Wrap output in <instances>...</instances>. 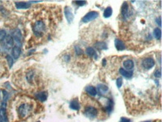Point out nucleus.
Segmentation results:
<instances>
[{"label":"nucleus","instance_id":"f257e3e1","mask_svg":"<svg viewBox=\"0 0 162 122\" xmlns=\"http://www.w3.org/2000/svg\"><path fill=\"white\" fill-rule=\"evenodd\" d=\"M46 31V25L44 22L41 20H38L34 23L33 26V32L34 34L38 37H41L44 34Z\"/></svg>","mask_w":162,"mask_h":122},{"label":"nucleus","instance_id":"f03ea898","mask_svg":"<svg viewBox=\"0 0 162 122\" xmlns=\"http://www.w3.org/2000/svg\"><path fill=\"white\" fill-rule=\"evenodd\" d=\"M84 114L86 117L89 119H94L98 115V110L94 106H87L85 107Z\"/></svg>","mask_w":162,"mask_h":122},{"label":"nucleus","instance_id":"7ed1b4c3","mask_svg":"<svg viewBox=\"0 0 162 122\" xmlns=\"http://www.w3.org/2000/svg\"><path fill=\"white\" fill-rule=\"evenodd\" d=\"M31 106L29 104L23 103L21 104L18 108V114L20 118H25L27 116L29 112H30Z\"/></svg>","mask_w":162,"mask_h":122},{"label":"nucleus","instance_id":"20e7f679","mask_svg":"<svg viewBox=\"0 0 162 122\" xmlns=\"http://www.w3.org/2000/svg\"><path fill=\"white\" fill-rule=\"evenodd\" d=\"M98 17H99V13L96 12V11H90V12H88L87 14L83 17L81 21L86 23L96 20Z\"/></svg>","mask_w":162,"mask_h":122},{"label":"nucleus","instance_id":"39448f33","mask_svg":"<svg viewBox=\"0 0 162 122\" xmlns=\"http://www.w3.org/2000/svg\"><path fill=\"white\" fill-rule=\"evenodd\" d=\"M155 66V61L152 58H146L142 61V67L146 70H150Z\"/></svg>","mask_w":162,"mask_h":122},{"label":"nucleus","instance_id":"423d86ee","mask_svg":"<svg viewBox=\"0 0 162 122\" xmlns=\"http://www.w3.org/2000/svg\"><path fill=\"white\" fill-rule=\"evenodd\" d=\"M121 14H122V19L124 20H127L129 17V6L126 2H123L121 9Z\"/></svg>","mask_w":162,"mask_h":122},{"label":"nucleus","instance_id":"0eeeda50","mask_svg":"<svg viewBox=\"0 0 162 122\" xmlns=\"http://www.w3.org/2000/svg\"><path fill=\"white\" fill-rule=\"evenodd\" d=\"M64 15L66 19L67 20V22L69 23H71L74 20V14L72 13V8L70 7H65L64 8Z\"/></svg>","mask_w":162,"mask_h":122},{"label":"nucleus","instance_id":"6e6552de","mask_svg":"<svg viewBox=\"0 0 162 122\" xmlns=\"http://www.w3.org/2000/svg\"><path fill=\"white\" fill-rule=\"evenodd\" d=\"M11 36H12L13 39L16 41V43H19V44H21L22 38H22V34L20 29H14V30L12 32V33H11Z\"/></svg>","mask_w":162,"mask_h":122},{"label":"nucleus","instance_id":"1a4fd4ad","mask_svg":"<svg viewBox=\"0 0 162 122\" xmlns=\"http://www.w3.org/2000/svg\"><path fill=\"white\" fill-rule=\"evenodd\" d=\"M114 44H115V47L118 51H123L126 50V45H125L124 42L121 41L120 39H115L114 41Z\"/></svg>","mask_w":162,"mask_h":122},{"label":"nucleus","instance_id":"9d476101","mask_svg":"<svg viewBox=\"0 0 162 122\" xmlns=\"http://www.w3.org/2000/svg\"><path fill=\"white\" fill-rule=\"evenodd\" d=\"M20 54H21V48L19 46H14V47L12 48V50H11V55H12L13 58L16 59L20 57Z\"/></svg>","mask_w":162,"mask_h":122},{"label":"nucleus","instance_id":"9b49d317","mask_svg":"<svg viewBox=\"0 0 162 122\" xmlns=\"http://www.w3.org/2000/svg\"><path fill=\"white\" fill-rule=\"evenodd\" d=\"M86 53L87 55L89 56V57H92V58H94V59H98V56H97V53H96V51L94 50L93 47H87L86 49Z\"/></svg>","mask_w":162,"mask_h":122},{"label":"nucleus","instance_id":"f8f14e48","mask_svg":"<svg viewBox=\"0 0 162 122\" xmlns=\"http://www.w3.org/2000/svg\"><path fill=\"white\" fill-rule=\"evenodd\" d=\"M122 65H123L125 70H129L130 71V70H132L134 68V62L131 59H127L124 61L122 63Z\"/></svg>","mask_w":162,"mask_h":122},{"label":"nucleus","instance_id":"ddd939ff","mask_svg":"<svg viewBox=\"0 0 162 122\" xmlns=\"http://www.w3.org/2000/svg\"><path fill=\"white\" fill-rule=\"evenodd\" d=\"M120 74L123 77L126 78V79H130V78L132 77V76H133V72L131 70H126L123 68H120L119 70Z\"/></svg>","mask_w":162,"mask_h":122},{"label":"nucleus","instance_id":"4468645a","mask_svg":"<svg viewBox=\"0 0 162 122\" xmlns=\"http://www.w3.org/2000/svg\"><path fill=\"white\" fill-rule=\"evenodd\" d=\"M15 6L17 9H27L30 8L31 3L30 2H15Z\"/></svg>","mask_w":162,"mask_h":122},{"label":"nucleus","instance_id":"2eb2a0df","mask_svg":"<svg viewBox=\"0 0 162 122\" xmlns=\"http://www.w3.org/2000/svg\"><path fill=\"white\" fill-rule=\"evenodd\" d=\"M70 107L72 110H76V111H79L80 110V103L77 99H73L71 101L70 104Z\"/></svg>","mask_w":162,"mask_h":122},{"label":"nucleus","instance_id":"dca6fc26","mask_svg":"<svg viewBox=\"0 0 162 122\" xmlns=\"http://www.w3.org/2000/svg\"><path fill=\"white\" fill-rule=\"evenodd\" d=\"M85 91H86V92L88 94L93 96V97H95V96L98 94L96 88L94 86H91V85L86 87V88H85Z\"/></svg>","mask_w":162,"mask_h":122},{"label":"nucleus","instance_id":"f3484780","mask_svg":"<svg viewBox=\"0 0 162 122\" xmlns=\"http://www.w3.org/2000/svg\"><path fill=\"white\" fill-rule=\"evenodd\" d=\"M95 47L98 50H107L108 49V46H107L106 43L104 41H99L97 43H95Z\"/></svg>","mask_w":162,"mask_h":122},{"label":"nucleus","instance_id":"a211bd4d","mask_svg":"<svg viewBox=\"0 0 162 122\" xmlns=\"http://www.w3.org/2000/svg\"><path fill=\"white\" fill-rule=\"evenodd\" d=\"M97 93L101 94H105L108 91V87L104 84H99L97 85Z\"/></svg>","mask_w":162,"mask_h":122},{"label":"nucleus","instance_id":"6ab92c4d","mask_svg":"<svg viewBox=\"0 0 162 122\" xmlns=\"http://www.w3.org/2000/svg\"><path fill=\"white\" fill-rule=\"evenodd\" d=\"M36 97L40 101H46L47 99V97H48V94L46 92H39V93L36 94Z\"/></svg>","mask_w":162,"mask_h":122},{"label":"nucleus","instance_id":"aec40b11","mask_svg":"<svg viewBox=\"0 0 162 122\" xmlns=\"http://www.w3.org/2000/svg\"><path fill=\"white\" fill-rule=\"evenodd\" d=\"M112 13H113V10H112L111 7H108L105 9L104 14H103V16L105 18H109L110 17H111Z\"/></svg>","mask_w":162,"mask_h":122},{"label":"nucleus","instance_id":"412c9836","mask_svg":"<svg viewBox=\"0 0 162 122\" xmlns=\"http://www.w3.org/2000/svg\"><path fill=\"white\" fill-rule=\"evenodd\" d=\"M5 41L6 44L8 46V47H12L14 45V39H13L12 36L11 35H6V37L5 38Z\"/></svg>","mask_w":162,"mask_h":122},{"label":"nucleus","instance_id":"4be33fe9","mask_svg":"<svg viewBox=\"0 0 162 122\" xmlns=\"http://www.w3.org/2000/svg\"><path fill=\"white\" fill-rule=\"evenodd\" d=\"M153 35L157 40H160L161 38V30L159 28H155L153 31Z\"/></svg>","mask_w":162,"mask_h":122},{"label":"nucleus","instance_id":"5701e85b","mask_svg":"<svg viewBox=\"0 0 162 122\" xmlns=\"http://www.w3.org/2000/svg\"><path fill=\"white\" fill-rule=\"evenodd\" d=\"M6 59H7L9 68H11V67L13 66V65H14V59H13V58L11 57V56H9V55H8V56H6Z\"/></svg>","mask_w":162,"mask_h":122},{"label":"nucleus","instance_id":"b1692460","mask_svg":"<svg viewBox=\"0 0 162 122\" xmlns=\"http://www.w3.org/2000/svg\"><path fill=\"white\" fill-rule=\"evenodd\" d=\"M75 52H76L77 56H81V55H82L83 51L81 49V47H79V46H76L75 47Z\"/></svg>","mask_w":162,"mask_h":122},{"label":"nucleus","instance_id":"393cba45","mask_svg":"<svg viewBox=\"0 0 162 122\" xmlns=\"http://www.w3.org/2000/svg\"><path fill=\"white\" fill-rule=\"evenodd\" d=\"M116 84H117V86L118 87V88H120L122 85V77L117 78V81H116Z\"/></svg>","mask_w":162,"mask_h":122},{"label":"nucleus","instance_id":"a878e982","mask_svg":"<svg viewBox=\"0 0 162 122\" xmlns=\"http://www.w3.org/2000/svg\"><path fill=\"white\" fill-rule=\"evenodd\" d=\"M5 37H6L5 31L2 30V29H0V41L5 39Z\"/></svg>","mask_w":162,"mask_h":122},{"label":"nucleus","instance_id":"bb28decb","mask_svg":"<svg viewBox=\"0 0 162 122\" xmlns=\"http://www.w3.org/2000/svg\"><path fill=\"white\" fill-rule=\"evenodd\" d=\"M75 3L79 6H85L87 4L86 1H76Z\"/></svg>","mask_w":162,"mask_h":122},{"label":"nucleus","instance_id":"cd10ccee","mask_svg":"<svg viewBox=\"0 0 162 122\" xmlns=\"http://www.w3.org/2000/svg\"><path fill=\"white\" fill-rule=\"evenodd\" d=\"M154 76L156 78H160L161 77V70H155V72L154 73Z\"/></svg>","mask_w":162,"mask_h":122},{"label":"nucleus","instance_id":"c85d7f7f","mask_svg":"<svg viewBox=\"0 0 162 122\" xmlns=\"http://www.w3.org/2000/svg\"><path fill=\"white\" fill-rule=\"evenodd\" d=\"M120 122H131V121L129 119H126V118H121Z\"/></svg>","mask_w":162,"mask_h":122},{"label":"nucleus","instance_id":"c756f323","mask_svg":"<svg viewBox=\"0 0 162 122\" xmlns=\"http://www.w3.org/2000/svg\"><path fill=\"white\" fill-rule=\"evenodd\" d=\"M156 22H157V23L159 24V26L160 27L161 26V17H159V18H157Z\"/></svg>","mask_w":162,"mask_h":122},{"label":"nucleus","instance_id":"7c9ffc66","mask_svg":"<svg viewBox=\"0 0 162 122\" xmlns=\"http://www.w3.org/2000/svg\"><path fill=\"white\" fill-rule=\"evenodd\" d=\"M105 65H106V60L103 59V66H105Z\"/></svg>","mask_w":162,"mask_h":122},{"label":"nucleus","instance_id":"2f4dec72","mask_svg":"<svg viewBox=\"0 0 162 122\" xmlns=\"http://www.w3.org/2000/svg\"><path fill=\"white\" fill-rule=\"evenodd\" d=\"M0 122H3V119H2V117H0Z\"/></svg>","mask_w":162,"mask_h":122},{"label":"nucleus","instance_id":"473e14b6","mask_svg":"<svg viewBox=\"0 0 162 122\" xmlns=\"http://www.w3.org/2000/svg\"><path fill=\"white\" fill-rule=\"evenodd\" d=\"M37 122H40V121H37Z\"/></svg>","mask_w":162,"mask_h":122},{"label":"nucleus","instance_id":"72a5a7b5","mask_svg":"<svg viewBox=\"0 0 162 122\" xmlns=\"http://www.w3.org/2000/svg\"><path fill=\"white\" fill-rule=\"evenodd\" d=\"M0 92H1V91H0Z\"/></svg>","mask_w":162,"mask_h":122}]
</instances>
